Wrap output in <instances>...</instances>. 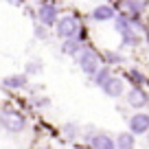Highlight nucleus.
<instances>
[{"instance_id": "f257e3e1", "label": "nucleus", "mask_w": 149, "mask_h": 149, "mask_svg": "<svg viewBox=\"0 0 149 149\" xmlns=\"http://www.w3.org/2000/svg\"><path fill=\"white\" fill-rule=\"evenodd\" d=\"M114 29H116V33L121 35V46H138L140 44V31L132 24V20L127 18V15L123 13H116V18H114Z\"/></svg>"}, {"instance_id": "f03ea898", "label": "nucleus", "mask_w": 149, "mask_h": 149, "mask_svg": "<svg viewBox=\"0 0 149 149\" xmlns=\"http://www.w3.org/2000/svg\"><path fill=\"white\" fill-rule=\"evenodd\" d=\"M77 66L81 68L84 74H90V77H92V74L103 66V57H101V53H99L97 48L84 46L79 53H77Z\"/></svg>"}, {"instance_id": "7ed1b4c3", "label": "nucleus", "mask_w": 149, "mask_h": 149, "mask_svg": "<svg viewBox=\"0 0 149 149\" xmlns=\"http://www.w3.org/2000/svg\"><path fill=\"white\" fill-rule=\"evenodd\" d=\"M81 29L84 24L77 15H59V20L55 22V35L59 40H68V37H77Z\"/></svg>"}, {"instance_id": "20e7f679", "label": "nucleus", "mask_w": 149, "mask_h": 149, "mask_svg": "<svg viewBox=\"0 0 149 149\" xmlns=\"http://www.w3.org/2000/svg\"><path fill=\"white\" fill-rule=\"evenodd\" d=\"M0 125L5 127L7 132H11V134H20L26 127V116L22 112L13 110V107H5L0 112Z\"/></svg>"}, {"instance_id": "39448f33", "label": "nucleus", "mask_w": 149, "mask_h": 149, "mask_svg": "<svg viewBox=\"0 0 149 149\" xmlns=\"http://www.w3.org/2000/svg\"><path fill=\"white\" fill-rule=\"evenodd\" d=\"M35 18L37 22H42L44 26H55V22L59 20V7L53 2V0H44V2H40V7H37L35 11Z\"/></svg>"}, {"instance_id": "423d86ee", "label": "nucleus", "mask_w": 149, "mask_h": 149, "mask_svg": "<svg viewBox=\"0 0 149 149\" xmlns=\"http://www.w3.org/2000/svg\"><path fill=\"white\" fill-rule=\"evenodd\" d=\"M149 7V0H118L116 2V11L127 18H134V15H143Z\"/></svg>"}, {"instance_id": "0eeeda50", "label": "nucleus", "mask_w": 149, "mask_h": 149, "mask_svg": "<svg viewBox=\"0 0 149 149\" xmlns=\"http://www.w3.org/2000/svg\"><path fill=\"white\" fill-rule=\"evenodd\" d=\"M127 125H130V132L136 134V136L147 134V132H149V114H145V112H136V114L130 116Z\"/></svg>"}, {"instance_id": "6e6552de", "label": "nucleus", "mask_w": 149, "mask_h": 149, "mask_svg": "<svg viewBox=\"0 0 149 149\" xmlns=\"http://www.w3.org/2000/svg\"><path fill=\"white\" fill-rule=\"evenodd\" d=\"M101 90L107 94V97L118 99V97H123V92H125V79H123V77H116V74H112L110 79L103 84Z\"/></svg>"}, {"instance_id": "1a4fd4ad", "label": "nucleus", "mask_w": 149, "mask_h": 149, "mask_svg": "<svg viewBox=\"0 0 149 149\" xmlns=\"http://www.w3.org/2000/svg\"><path fill=\"white\" fill-rule=\"evenodd\" d=\"M127 105H132L134 110H140V107L149 105V94L145 92L143 88H132L130 92H127Z\"/></svg>"}, {"instance_id": "9d476101", "label": "nucleus", "mask_w": 149, "mask_h": 149, "mask_svg": "<svg viewBox=\"0 0 149 149\" xmlns=\"http://www.w3.org/2000/svg\"><path fill=\"white\" fill-rule=\"evenodd\" d=\"M116 7H112V5H99L92 9V13H90V18L94 20V22H110V20L116 18Z\"/></svg>"}, {"instance_id": "9b49d317", "label": "nucleus", "mask_w": 149, "mask_h": 149, "mask_svg": "<svg viewBox=\"0 0 149 149\" xmlns=\"http://www.w3.org/2000/svg\"><path fill=\"white\" fill-rule=\"evenodd\" d=\"M88 145H90V149H116V143L107 134H103V132L88 136Z\"/></svg>"}, {"instance_id": "f8f14e48", "label": "nucleus", "mask_w": 149, "mask_h": 149, "mask_svg": "<svg viewBox=\"0 0 149 149\" xmlns=\"http://www.w3.org/2000/svg\"><path fill=\"white\" fill-rule=\"evenodd\" d=\"M2 86L9 90H24L29 86V74H9V77H5L2 79Z\"/></svg>"}, {"instance_id": "ddd939ff", "label": "nucleus", "mask_w": 149, "mask_h": 149, "mask_svg": "<svg viewBox=\"0 0 149 149\" xmlns=\"http://www.w3.org/2000/svg\"><path fill=\"white\" fill-rule=\"evenodd\" d=\"M86 46L84 40L79 37H68V40H61V53L64 55H70V57H77V53Z\"/></svg>"}, {"instance_id": "4468645a", "label": "nucleus", "mask_w": 149, "mask_h": 149, "mask_svg": "<svg viewBox=\"0 0 149 149\" xmlns=\"http://www.w3.org/2000/svg\"><path fill=\"white\" fill-rule=\"evenodd\" d=\"M112 77V66H107V64H103L101 68L97 70V72L92 74V84L97 86V88H103V84H105L107 79Z\"/></svg>"}, {"instance_id": "2eb2a0df", "label": "nucleus", "mask_w": 149, "mask_h": 149, "mask_svg": "<svg viewBox=\"0 0 149 149\" xmlns=\"http://www.w3.org/2000/svg\"><path fill=\"white\" fill-rule=\"evenodd\" d=\"M116 149H134V145H136V138H134V134L132 132H123V134H118L116 136Z\"/></svg>"}, {"instance_id": "dca6fc26", "label": "nucleus", "mask_w": 149, "mask_h": 149, "mask_svg": "<svg viewBox=\"0 0 149 149\" xmlns=\"http://www.w3.org/2000/svg\"><path fill=\"white\" fill-rule=\"evenodd\" d=\"M125 79L130 81L132 86H136V88H143V86L147 84V77H145V74L140 72V70H136V68H130V70H127Z\"/></svg>"}, {"instance_id": "f3484780", "label": "nucleus", "mask_w": 149, "mask_h": 149, "mask_svg": "<svg viewBox=\"0 0 149 149\" xmlns=\"http://www.w3.org/2000/svg\"><path fill=\"white\" fill-rule=\"evenodd\" d=\"M103 64H107V66H121V64H125V57H123L118 51H105V53H103Z\"/></svg>"}, {"instance_id": "a211bd4d", "label": "nucleus", "mask_w": 149, "mask_h": 149, "mask_svg": "<svg viewBox=\"0 0 149 149\" xmlns=\"http://www.w3.org/2000/svg\"><path fill=\"white\" fill-rule=\"evenodd\" d=\"M61 132H64L66 140H74L77 136H79V125H77V123H66V125L61 127Z\"/></svg>"}, {"instance_id": "6ab92c4d", "label": "nucleus", "mask_w": 149, "mask_h": 149, "mask_svg": "<svg viewBox=\"0 0 149 149\" xmlns=\"http://www.w3.org/2000/svg\"><path fill=\"white\" fill-rule=\"evenodd\" d=\"M33 33H35L37 40H48V37H51V33H48V26H44L42 22H37L35 26H33Z\"/></svg>"}, {"instance_id": "aec40b11", "label": "nucleus", "mask_w": 149, "mask_h": 149, "mask_svg": "<svg viewBox=\"0 0 149 149\" xmlns=\"http://www.w3.org/2000/svg\"><path fill=\"white\" fill-rule=\"evenodd\" d=\"M40 72H42V61L40 59H31L26 64V74L33 77V74H40Z\"/></svg>"}, {"instance_id": "412c9836", "label": "nucleus", "mask_w": 149, "mask_h": 149, "mask_svg": "<svg viewBox=\"0 0 149 149\" xmlns=\"http://www.w3.org/2000/svg\"><path fill=\"white\" fill-rule=\"evenodd\" d=\"M31 105L33 107H48V105H51V99H48V97H35L31 101Z\"/></svg>"}, {"instance_id": "4be33fe9", "label": "nucleus", "mask_w": 149, "mask_h": 149, "mask_svg": "<svg viewBox=\"0 0 149 149\" xmlns=\"http://www.w3.org/2000/svg\"><path fill=\"white\" fill-rule=\"evenodd\" d=\"M7 2H9V5H15V7H18V5H22L24 0H7Z\"/></svg>"}, {"instance_id": "5701e85b", "label": "nucleus", "mask_w": 149, "mask_h": 149, "mask_svg": "<svg viewBox=\"0 0 149 149\" xmlns=\"http://www.w3.org/2000/svg\"><path fill=\"white\" fill-rule=\"evenodd\" d=\"M145 40H147V46H149V26L145 29Z\"/></svg>"}, {"instance_id": "b1692460", "label": "nucleus", "mask_w": 149, "mask_h": 149, "mask_svg": "<svg viewBox=\"0 0 149 149\" xmlns=\"http://www.w3.org/2000/svg\"><path fill=\"white\" fill-rule=\"evenodd\" d=\"M40 2H44V0H40Z\"/></svg>"}]
</instances>
